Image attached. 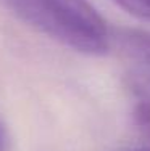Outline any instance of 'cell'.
I'll return each mask as SVG.
<instances>
[{"label":"cell","mask_w":150,"mask_h":151,"mask_svg":"<svg viewBox=\"0 0 150 151\" xmlns=\"http://www.w3.org/2000/svg\"><path fill=\"white\" fill-rule=\"evenodd\" d=\"M15 15L65 47L87 55H103L108 50V37H99L76 26L44 0H5Z\"/></svg>","instance_id":"obj_1"},{"label":"cell","mask_w":150,"mask_h":151,"mask_svg":"<svg viewBox=\"0 0 150 151\" xmlns=\"http://www.w3.org/2000/svg\"><path fill=\"white\" fill-rule=\"evenodd\" d=\"M60 15L99 37H108V27L105 19L89 0H44Z\"/></svg>","instance_id":"obj_2"},{"label":"cell","mask_w":150,"mask_h":151,"mask_svg":"<svg viewBox=\"0 0 150 151\" xmlns=\"http://www.w3.org/2000/svg\"><path fill=\"white\" fill-rule=\"evenodd\" d=\"M113 39L121 45V48H124L126 53L142 63L150 64V31L121 27L115 29Z\"/></svg>","instance_id":"obj_3"},{"label":"cell","mask_w":150,"mask_h":151,"mask_svg":"<svg viewBox=\"0 0 150 151\" xmlns=\"http://www.w3.org/2000/svg\"><path fill=\"white\" fill-rule=\"evenodd\" d=\"M120 8L139 19L150 21V0H113Z\"/></svg>","instance_id":"obj_4"},{"label":"cell","mask_w":150,"mask_h":151,"mask_svg":"<svg viewBox=\"0 0 150 151\" xmlns=\"http://www.w3.org/2000/svg\"><path fill=\"white\" fill-rule=\"evenodd\" d=\"M134 117L139 129L144 132L145 137L150 138V101H141L136 106Z\"/></svg>","instance_id":"obj_5"},{"label":"cell","mask_w":150,"mask_h":151,"mask_svg":"<svg viewBox=\"0 0 150 151\" xmlns=\"http://www.w3.org/2000/svg\"><path fill=\"white\" fill-rule=\"evenodd\" d=\"M0 151H7V135L2 124H0Z\"/></svg>","instance_id":"obj_6"},{"label":"cell","mask_w":150,"mask_h":151,"mask_svg":"<svg viewBox=\"0 0 150 151\" xmlns=\"http://www.w3.org/2000/svg\"><path fill=\"white\" fill-rule=\"evenodd\" d=\"M131 151H150V148H136V150H131Z\"/></svg>","instance_id":"obj_7"}]
</instances>
